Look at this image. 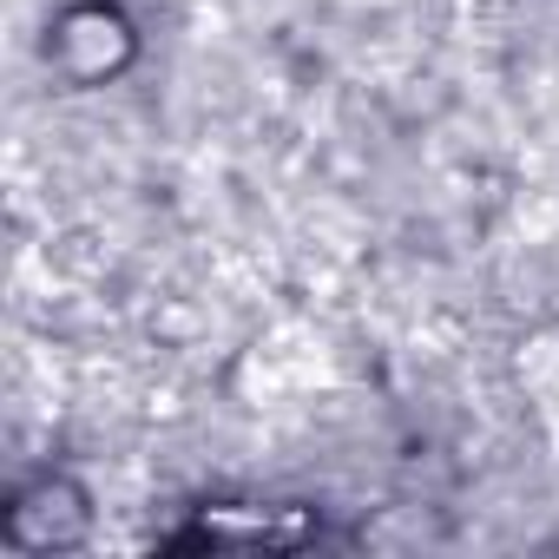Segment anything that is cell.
Segmentation results:
<instances>
[{"instance_id": "cell-3", "label": "cell", "mask_w": 559, "mask_h": 559, "mask_svg": "<svg viewBox=\"0 0 559 559\" xmlns=\"http://www.w3.org/2000/svg\"><path fill=\"white\" fill-rule=\"evenodd\" d=\"M513 376H520V389H526V402H533L539 435L559 448V336H533V343H520Z\"/></svg>"}, {"instance_id": "cell-1", "label": "cell", "mask_w": 559, "mask_h": 559, "mask_svg": "<svg viewBox=\"0 0 559 559\" xmlns=\"http://www.w3.org/2000/svg\"><path fill=\"white\" fill-rule=\"evenodd\" d=\"M93 533V493L73 474H40L8 507V539L21 552H67Z\"/></svg>"}, {"instance_id": "cell-2", "label": "cell", "mask_w": 559, "mask_h": 559, "mask_svg": "<svg viewBox=\"0 0 559 559\" xmlns=\"http://www.w3.org/2000/svg\"><path fill=\"white\" fill-rule=\"evenodd\" d=\"M53 53H60V67L73 80H106V73L126 67L132 34H126V21L112 8H73L60 21V34H53Z\"/></svg>"}]
</instances>
